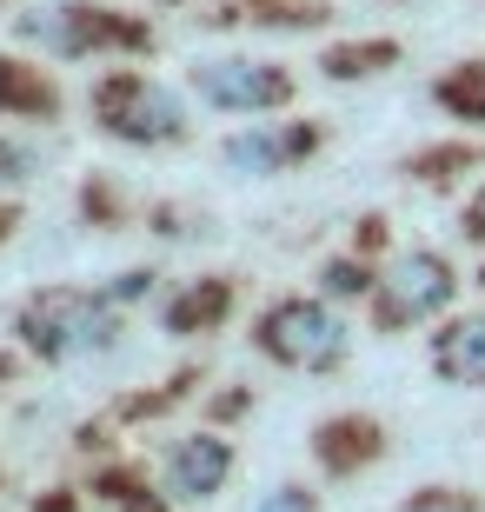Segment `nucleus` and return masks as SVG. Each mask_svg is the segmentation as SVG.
<instances>
[{
    "instance_id": "1",
    "label": "nucleus",
    "mask_w": 485,
    "mask_h": 512,
    "mask_svg": "<svg viewBox=\"0 0 485 512\" xmlns=\"http://www.w3.org/2000/svg\"><path fill=\"white\" fill-rule=\"evenodd\" d=\"M14 333L27 340V353H40V360H54V366L107 353V346L120 340L107 293H80V286H40L34 300L20 306Z\"/></svg>"
},
{
    "instance_id": "2",
    "label": "nucleus",
    "mask_w": 485,
    "mask_h": 512,
    "mask_svg": "<svg viewBox=\"0 0 485 512\" xmlns=\"http://www.w3.org/2000/svg\"><path fill=\"white\" fill-rule=\"evenodd\" d=\"M253 346H260L266 360L293 366V373H333L346 360V326H339L333 306L293 293V300H273L253 320Z\"/></svg>"
},
{
    "instance_id": "3",
    "label": "nucleus",
    "mask_w": 485,
    "mask_h": 512,
    "mask_svg": "<svg viewBox=\"0 0 485 512\" xmlns=\"http://www.w3.org/2000/svg\"><path fill=\"white\" fill-rule=\"evenodd\" d=\"M94 120L113 140H127V147H173V140L187 133L180 100L147 74H107L100 80L94 87Z\"/></svg>"
},
{
    "instance_id": "4",
    "label": "nucleus",
    "mask_w": 485,
    "mask_h": 512,
    "mask_svg": "<svg viewBox=\"0 0 485 512\" xmlns=\"http://www.w3.org/2000/svg\"><path fill=\"white\" fill-rule=\"evenodd\" d=\"M20 40H34L60 60H80V54H100V47H153V27L120 20L113 7H94V0H60V7L20 14Z\"/></svg>"
},
{
    "instance_id": "5",
    "label": "nucleus",
    "mask_w": 485,
    "mask_h": 512,
    "mask_svg": "<svg viewBox=\"0 0 485 512\" xmlns=\"http://www.w3.org/2000/svg\"><path fill=\"white\" fill-rule=\"evenodd\" d=\"M452 293H459V280H452L446 253L412 247V253H399V260L386 266V280L373 286V320H379V333H399V326H412V320L446 313Z\"/></svg>"
},
{
    "instance_id": "6",
    "label": "nucleus",
    "mask_w": 485,
    "mask_h": 512,
    "mask_svg": "<svg viewBox=\"0 0 485 512\" xmlns=\"http://www.w3.org/2000/svg\"><path fill=\"white\" fill-rule=\"evenodd\" d=\"M187 80L206 107H226V114H266V107H286L293 100V74L273 67V60L213 54V60H193Z\"/></svg>"
},
{
    "instance_id": "7",
    "label": "nucleus",
    "mask_w": 485,
    "mask_h": 512,
    "mask_svg": "<svg viewBox=\"0 0 485 512\" xmlns=\"http://www.w3.org/2000/svg\"><path fill=\"white\" fill-rule=\"evenodd\" d=\"M313 459L333 479H353V473H366V466L386 459V426H379L373 413H333L313 433Z\"/></svg>"
},
{
    "instance_id": "8",
    "label": "nucleus",
    "mask_w": 485,
    "mask_h": 512,
    "mask_svg": "<svg viewBox=\"0 0 485 512\" xmlns=\"http://www.w3.org/2000/svg\"><path fill=\"white\" fill-rule=\"evenodd\" d=\"M233 473V446L220 433H193L167 453V493L173 499H213Z\"/></svg>"
},
{
    "instance_id": "9",
    "label": "nucleus",
    "mask_w": 485,
    "mask_h": 512,
    "mask_svg": "<svg viewBox=\"0 0 485 512\" xmlns=\"http://www.w3.org/2000/svg\"><path fill=\"white\" fill-rule=\"evenodd\" d=\"M432 373L452 386H485V306L432 333Z\"/></svg>"
},
{
    "instance_id": "10",
    "label": "nucleus",
    "mask_w": 485,
    "mask_h": 512,
    "mask_svg": "<svg viewBox=\"0 0 485 512\" xmlns=\"http://www.w3.org/2000/svg\"><path fill=\"white\" fill-rule=\"evenodd\" d=\"M319 147V127H286V133H233L226 140V167H240V173H280L286 160H299V153H313Z\"/></svg>"
},
{
    "instance_id": "11",
    "label": "nucleus",
    "mask_w": 485,
    "mask_h": 512,
    "mask_svg": "<svg viewBox=\"0 0 485 512\" xmlns=\"http://www.w3.org/2000/svg\"><path fill=\"white\" fill-rule=\"evenodd\" d=\"M0 114H20V120H54L60 114V87L40 67L0 54Z\"/></svg>"
},
{
    "instance_id": "12",
    "label": "nucleus",
    "mask_w": 485,
    "mask_h": 512,
    "mask_svg": "<svg viewBox=\"0 0 485 512\" xmlns=\"http://www.w3.org/2000/svg\"><path fill=\"white\" fill-rule=\"evenodd\" d=\"M432 100H439L452 120L485 127V60H459L452 74H439V80H432Z\"/></svg>"
},
{
    "instance_id": "13",
    "label": "nucleus",
    "mask_w": 485,
    "mask_h": 512,
    "mask_svg": "<svg viewBox=\"0 0 485 512\" xmlns=\"http://www.w3.org/2000/svg\"><path fill=\"white\" fill-rule=\"evenodd\" d=\"M386 67H399V40H346V47L319 54V74L326 80H373Z\"/></svg>"
},
{
    "instance_id": "14",
    "label": "nucleus",
    "mask_w": 485,
    "mask_h": 512,
    "mask_svg": "<svg viewBox=\"0 0 485 512\" xmlns=\"http://www.w3.org/2000/svg\"><path fill=\"white\" fill-rule=\"evenodd\" d=\"M226 306H233V280H200V286H187V293L167 306V333H200V326H220Z\"/></svg>"
},
{
    "instance_id": "15",
    "label": "nucleus",
    "mask_w": 485,
    "mask_h": 512,
    "mask_svg": "<svg viewBox=\"0 0 485 512\" xmlns=\"http://www.w3.org/2000/svg\"><path fill=\"white\" fill-rule=\"evenodd\" d=\"M485 147H466V140H452V147H426V153H412L406 173L419 180V187H446V180H459L466 167H479Z\"/></svg>"
},
{
    "instance_id": "16",
    "label": "nucleus",
    "mask_w": 485,
    "mask_h": 512,
    "mask_svg": "<svg viewBox=\"0 0 485 512\" xmlns=\"http://www.w3.org/2000/svg\"><path fill=\"white\" fill-rule=\"evenodd\" d=\"M319 280H326V293H333V300H366V293L379 286L366 260H326V273H319Z\"/></svg>"
},
{
    "instance_id": "17",
    "label": "nucleus",
    "mask_w": 485,
    "mask_h": 512,
    "mask_svg": "<svg viewBox=\"0 0 485 512\" xmlns=\"http://www.w3.org/2000/svg\"><path fill=\"white\" fill-rule=\"evenodd\" d=\"M399 512H485V499L466 493V486H419Z\"/></svg>"
},
{
    "instance_id": "18",
    "label": "nucleus",
    "mask_w": 485,
    "mask_h": 512,
    "mask_svg": "<svg viewBox=\"0 0 485 512\" xmlns=\"http://www.w3.org/2000/svg\"><path fill=\"white\" fill-rule=\"evenodd\" d=\"M253 20H273V27H319L326 7H319V0H253Z\"/></svg>"
},
{
    "instance_id": "19",
    "label": "nucleus",
    "mask_w": 485,
    "mask_h": 512,
    "mask_svg": "<svg viewBox=\"0 0 485 512\" xmlns=\"http://www.w3.org/2000/svg\"><path fill=\"white\" fill-rule=\"evenodd\" d=\"M253 512H319V493H306V486H293V479H286V486H273V493H266Z\"/></svg>"
},
{
    "instance_id": "20",
    "label": "nucleus",
    "mask_w": 485,
    "mask_h": 512,
    "mask_svg": "<svg viewBox=\"0 0 485 512\" xmlns=\"http://www.w3.org/2000/svg\"><path fill=\"white\" fill-rule=\"evenodd\" d=\"M34 173V153L14 147V140H0V187H14V180H27Z\"/></svg>"
},
{
    "instance_id": "21",
    "label": "nucleus",
    "mask_w": 485,
    "mask_h": 512,
    "mask_svg": "<svg viewBox=\"0 0 485 512\" xmlns=\"http://www.w3.org/2000/svg\"><path fill=\"white\" fill-rule=\"evenodd\" d=\"M140 293H153V273H147V266H133V273H120V280L107 286V300H140Z\"/></svg>"
},
{
    "instance_id": "22",
    "label": "nucleus",
    "mask_w": 485,
    "mask_h": 512,
    "mask_svg": "<svg viewBox=\"0 0 485 512\" xmlns=\"http://www.w3.org/2000/svg\"><path fill=\"white\" fill-rule=\"evenodd\" d=\"M466 240H472V247H485V193L466 207Z\"/></svg>"
},
{
    "instance_id": "23",
    "label": "nucleus",
    "mask_w": 485,
    "mask_h": 512,
    "mask_svg": "<svg viewBox=\"0 0 485 512\" xmlns=\"http://www.w3.org/2000/svg\"><path fill=\"white\" fill-rule=\"evenodd\" d=\"M14 227H20V207H0V240H7Z\"/></svg>"
},
{
    "instance_id": "24",
    "label": "nucleus",
    "mask_w": 485,
    "mask_h": 512,
    "mask_svg": "<svg viewBox=\"0 0 485 512\" xmlns=\"http://www.w3.org/2000/svg\"><path fill=\"white\" fill-rule=\"evenodd\" d=\"M0 380H7V360H0Z\"/></svg>"
}]
</instances>
